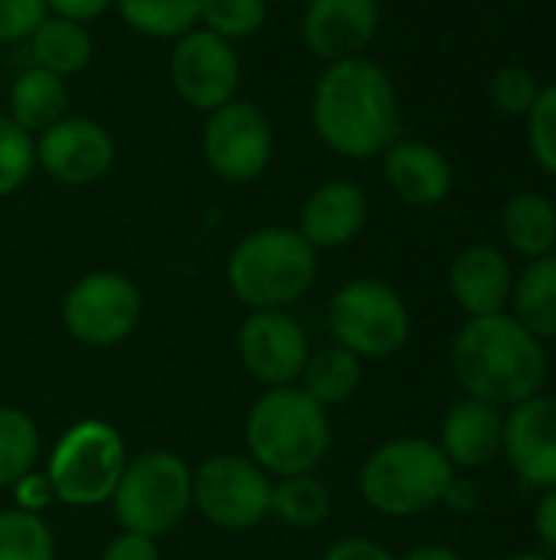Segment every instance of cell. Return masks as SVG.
<instances>
[{
	"mask_svg": "<svg viewBox=\"0 0 556 560\" xmlns=\"http://www.w3.org/2000/svg\"><path fill=\"white\" fill-rule=\"evenodd\" d=\"M308 118L315 138L344 161L380 158L403 125L397 85L370 56L328 62L315 79Z\"/></svg>",
	"mask_w": 556,
	"mask_h": 560,
	"instance_id": "cell-1",
	"label": "cell"
},
{
	"mask_svg": "<svg viewBox=\"0 0 556 560\" xmlns=\"http://www.w3.org/2000/svg\"><path fill=\"white\" fill-rule=\"evenodd\" d=\"M452 377L462 397L511 410L534 394H544L551 377V354L511 312L465 318L449 348Z\"/></svg>",
	"mask_w": 556,
	"mask_h": 560,
	"instance_id": "cell-2",
	"label": "cell"
},
{
	"mask_svg": "<svg viewBox=\"0 0 556 560\" xmlns=\"http://www.w3.org/2000/svg\"><path fill=\"white\" fill-rule=\"evenodd\" d=\"M246 450L272 479L308 476L331 450V417L298 384L269 387L249 407Z\"/></svg>",
	"mask_w": 556,
	"mask_h": 560,
	"instance_id": "cell-3",
	"label": "cell"
},
{
	"mask_svg": "<svg viewBox=\"0 0 556 560\" xmlns=\"http://www.w3.org/2000/svg\"><path fill=\"white\" fill-rule=\"evenodd\" d=\"M318 269V249L295 226H259L229 249L226 285L252 312H288L315 289Z\"/></svg>",
	"mask_w": 556,
	"mask_h": 560,
	"instance_id": "cell-4",
	"label": "cell"
},
{
	"mask_svg": "<svg viewBox=\"0 0 556 560\" xmlns=\"http://www.w3.org/2000/svg\"><path fill=\"white\" fill-rule=\"evenodd\" d=\"M452 479L456 469L436 440L393 436L370 450L357 472V489L370 512L403 522L439 509Z\"/></svg>",
	"mask_w": 556,
	"mask_h": 560,
	"instance_id": "cell-5",
	"label": "cell"
},
{
	"mask_svg": "<svg viewBox=\"0 0 556 560\" xmlns=\"http://www.w3.org/2000/svg\"><path fill=\"white\" fill-rule=\"evenodd\" d=\"M121 532L161 538L193 509V469L170 450H147L128 459L111 495Z\"/></svg>",
	"mask_w": 556,
	"mask_h": 560,
	"instance_id": "cell-6",
	"label": "cell"
},
{
	"mask_svg": "<svg viewBox=\"0 0 556 560\" xmlns=\"http://www.w3.org/2000/svg\"><path fill=\"white\" fill-rule=\"evenodd\" d=\"M125 466V436L105 420H79L52 446L46 479L56 502L69 509H98L111 502Z\"/></svg>",
	"mask_w": 556,
	"mask_h": 560,
	"instance_id": "cell-7",
	"label": "cell"
},
{
	"mask_svg": "<svg viewBox=\"0 0 556 560\" xmlns=\"http://www.w3.org/2000/svg\"><path fill=\"white\" fill-rule=\"evenodd\" d=\"M328 328L334 341L360 361H387L410 345L413 315L390 282L360 276L331 295Z\"/></svg>",
	"mask_w": 556,
	"mask_h": 560,
	"instance_id": "cell-8",
	"label": "cell"
},
{
	"mask_svg": "<svg viewBox=\"0 0 556 560\" xmlns=\"http://www.w3.org/2000/svg\"><path fill=\"white\" fill-rule=\"evenodd\" d=\"M193 509L223 532L259 528L272 512V476L249 456L216 453L193 469Z\"/></svg>",
	"mask_w": 556,
	"mask_h": 560,
	"instance_id": "cell-9",
	"label": "cell"
},
{
	"mask_svg": "<svg viewBox=\"0 0 556 560\" xmlns=\"http://www.w3.org/2000/svg\"><path fill=\"white\" fill-rule=\"evenodd\" d=\"M141 289L118 269L85 272L62 295V325L85 348H111L134 335L141 322Z\"/></svg>",
	"mask_w": 556,
	"mask_h": 560,
	"instance_id": "cell-10",
	"label": "cell"
},
{
	"mask_svg": "<svg viewBox=\"0 0 556 560\" xmlns=\"http://www.w3.org/2000/svg\"><path fill=\"white\" fill-rule=\"evenodd\" d=\"M206 167L226 184L259 180L275 154V128L265 108L246 98H233L210 112L200 135Z\"/></svg>",
	"mask_w": 556,
	"mask_h": 560,
	"instance_id": "cell-11",
	"label": "cell"
},
{
	"mask_svg": "<svg viewBox=\"0 0 556 560\" xmlns=\"http://www.w3.org/2000/svg\"><path fill=\"white\" fill-rule=\"evenodd\" d=\"M170 85L190 108L210 115L223 108L226 102L239 98L242 85V59L236 43L197 26L174 39L170 59H167Z\"/></svg>",
	"mask_w": 556,
	"mask_h": 560,
	"instance_id": "cell-12",
	"label": "cell"
},
{
	"mask_svg": "<svg viewBox=\"0 0 556 560\" xmlns=\"http://www.w3.org/2000/svg\"><path fill=\"white\" fill-rule=\"evenodd\" d=\"M236 351L252 381L269 387H292L311 358L308 331L285 308L249 312L236 335Z\"/></svg>",
	"mask_w": 556,
	"mask_h": 560,
	"instance_id": "cell-13",
	"label": "cell"
},
{
	"mask_svg": "<svg viewBox=\"0 0 556 560\" xmlns=\"http://www.w3.org/2000/svg\"><path fill=\"white\" fill-rule=\"evenodd\" d=\"M36 171L66 187H88L102 180L118 158L111 131L88 115H66L33 138Z\"/></svg>",
	"mask_w": 556,
	"mask_h": 560,
	"instance_id": "cell-14",
	"label": "cell"
},
{
	"mask_svg": "<svg viewBox=\"0 0 556 560\" xmlns=\"http://www.w3.org/2000/svg\"><path fill=\"white\" fill-rule=\"evenodd\" d=\"M501 459L528 489H556V397L534 394L505 410Z\"/></svg>",
	"mask_w": 556,
	"mask_h": 560,
	"instance_id": "cell-15",
	"label": "cell"
},
{
	"mask_svg": "<svg viewBox=\"0 0 556 560\" xmlns=\"http://www.w3.org/2000/svg\"><path fill=\"white\" fill-rule=\"evenodd\" d=\"M383 23L380 0H305L301 43L305 49L328 62L367 56Z\"/></svg>",
	"mask_w": 556,
	"mask_h": 560,
	"instance_id": "cell-16",
	"label": "cell"
},
{
	"mask_svg": "<svg viewBox=\"0 0 556 560\" xmlns=\"http://www.w3.org/2000/svg\"><path fill=\"white\" fill-rule=\"evenodd\" d=\"M514 262L505 246L495 243H469L462 246L446 272L449 295L465 318L501 315L511 305L514 292Z\"/></svg>",
	"mask_w": 556,
	"mask_h": 560,
	"instance_id": "cell-17",
	"label": "cell"
},
{
	"mask_svg": "<svg viewBox=\"0 0 556 560\" xmlns=\"http://www.w3.org/2000/svg\"><path fill=\"white\" fill-rule=\"evenodd\" d=\"M380 161L390 194L413 210H433L446 203L456 190V167L449 154L429 141L397 138L380 154Z\"/></svg>",
	"mask_w": 556,
	"mask_h": 560,
	"instance_id": "cell-18",
	"label": "cell"
},
{
	"mask_svg": "<svg viewBox=\"0 0 556 560\" xmlns=\"http://www.w3.org/2000/svg\"><path fill=\"white\" fill-rule=\"evenodd\" d=\"M367 220H370L367 190L354 180L331 177L305 197L295 230L321 253L354 243L364 233Z\"/></svg>",
	"mask_w": 556,
	"mask_h": 560,
	"instance_id": "cell-19",
	"label": "cell"
},
{
	"mask_svg": "<svg viewBox=\"0 0 556 560\" xmlns=\"http://www.w3.org/2000/svg\"><path fill=\"white\" fill-rule=\"evenodd\" d=\"M436 443L456 472H478L501 459L505 410L475 397H459L442 413Z\"/></svg>",
	"mask_w": 556,
	"mask_h": 560,
	"instance_id": "cell-20",
	"label": "cell"
},
{
	"mask_svg": "<svg viewBox=\"0 0 556 560\" xmlns=\"http://www.w3.org/2000/svg\"><path fill=\"white\" fill-rule=\"evenodd\" d=\"M501 243L508 256L541 259L556 253V200L541 190H518L501 207Z\"/></svg>",
	"mask_w": 556,
	"mask_h": 560,
	"instance_id": "cell-21",
	"label": "cell"
},
{
	"mask_svg": "<svg viewBox=\"0 0 556 560\" xmlns=\"http://www.w3.org/2000/svg\"><path fill=\"white\" fill-rule=\"evenodd\" d=\"M3 115L36 138L39 131H46L49 125L69 115V82L39 66H26L23 72H16V79L7 89Z\"/></svg>",
	"mask_w": 556,
	"mask_h": 560,
	"instance_id": "cell-22",
	"label": "cell"
},
{
	"mask_svg": "<svg viewBox=\"0 0 556 560\" xmlns=\"http://www.w3.org/2000/svg\"><path fill=\"white\" fill-rule=\"evenodd\" d=\"M26 43H29L33 66L46 69L66 82L72 75H82L95 59L92 30L85 23H75V20L56 16V13H46V20L29 33Z\"/></svg>",
	"mask_w": 556,
	"mask_h": 560,
	"instance_id": "cell-23",
	"label": "cell"
},
{
	"mask_svg": "<svg viewBox=\"0 0 556 560\" xmlns=\"http://www.w3.org/2000/svg\"><path fill=\"white\" fill-rule=\"evenodd\" d=\"M508 312L544 345L556 341V253L518 269Z\"/></svg>",
	"mask_w": 556,
	"mask_h": 560,
	"instance_id": "cell-24",
	"label": "cell"
},
{
	"mask_svg": "<svg viewBox=\"0 0 556 560\" xmlns=\"http://www.w3.org/2000/svg\"><path fill=\"white\" fill-rule=\"evenodd\" d=\"M360 381H364V361L344 351L341 345H331V348L311 351L298 387L315 404L331 410V407H344L360 390Z\"/></svg>",
	"mask_w": 556,
	"mask_h": 560,
	"instance_id": "cell-25",
	"label": "cell"
},
{
	"mask_svg": "<svg viewBox=\"0 0 556 560\" xmlns=\"http://www.w3.org/2000/svg\"><path fill=\"white\" fill-rule=\"evenodd\" d=\"M331 509H334L331 489L315 472L272 482V512L269 515L288 528L311 532L331 518Z\"/></svg>",
	"mask_w": 556,
	"mask_h": 560,
	"instance_id": "cell-26",
	"label": "cell"
},
{
	"mask_svg": "<svg viewBox=\"0 0 556 560\" xmlns=\"http://www.w3.org/2000/svg\"><path fill=\"white\" fill-rule=\"evenodd\" d=\"M121 23L144 39H180L200 26V0H115Z\"/></svg>",
	"mask_w": 556,
	"mask_h": 560,
	"instance_id": "cell-27",
	"label": "cell"
},
{
	"mask_svg": "<svg viewBox=\"0 0 556 560\" xmlns=\"http://www.w3.org/2000/svg\"><path fill=\"white\" fill-rule=\"evenodd\" d=\"M39 459V430L20 407H0V492L13 489Z\"/></svg>",
	"mask_w": 556,
	"mask_h": 560,
	"instance_id": "cell-28",
	"label": "cell"
},
{
	"mask_svg": "<svg viewBox=\"0 0 556 560\" xmlns=\"http://www.w3.org/2000/svg\"><path fill=\"white\" fill-rule=\"evenodd\" d=\"M0 560H56V538L43 515L23 509L0 512Z\"/></svg>",
	"mask_w": 556,
	"mask_h": 560,
	"instance_id": "cell-29",
	"label": "cell"
},
{
	"mask_svg": "<svg viewBox=\"0 0 556 560\" xmlns=\"http://www.w3.org/2000/svg\"><path fill=\"white\" fill-rule=\"evenodd\" d=\"M269 7V0H200V26L229 43H242L265 26Z\"/></svg>",
	"mask_w": 556,
	"mask_h": 560,
	"instance_id": "cell-30",
	"label": "cell"
},
{
	"mask_svg": "<svg viewBox=\"0 0 556 560\" xmlns=\"http://www.w3.org/2000/svg\"><path fill=\"white\" fill-rule=\"evenodd\" d=\"M33 171H36L33 135L0 112V197L23 190Z\"/></svg>",
	"mask_w": 556,
	"mask_h": 560,
	"instance_id": "cell-31",
	"label": "cell"
},
{
	"mask_svg": "<svg viewBox=\"0 0 556 560\" xmlns=\"http://www.w3.org/2000/svg\"><path fill=\"white\" fill-rule=\"evenodd\" d=\"M524 141L531 161L556 180V82L541 85L531 112L524 115Z\"/></svg>",
	"mask_w": 556,
	"mask_h": 560,
	"instance_id": "cell-32",
	"label": "cell"
},
{
	"mask_svg": "<svg viewBox=\"0 0 556 560\" xmlns=\"http://www.w3.org/2000/svg\"><path fill=\"white\" fill-rule=\"evenodd\" d=\"M541 92V79L534 69L528 66H498L492 75H488V102L501 112V115H511V118H524L534 105Z\"/></svg>",
	"mask_w": 556,
	"mask_h": 560,
	"instance_id": "cell-33",
	"label": "cell"
},
{
	"mask_svg": "<svg viewBox=\"0 0 556 560\" xmlns=\"http://www.w3.org/2000/svg\"><path fill=\"white\" fill-rule=\"evenodd\" d=\"M46 13V0H0V43L29 39Z\"/></svg>",
	"mask_w": 556,
	"mask_h": 560,
	"instance_id": "cell-34",
	"label": "cell"
},
{
	"mask_svg": "<svg viewBox=\"0 0 556 560\" xmlns=\"http://www.w3.org/2000/svg\"><path fill=\"white\" fill-rule=\"evenodd\" d=\"M98 560H161V548H157V538L121 532L102 548Z\"/></svg>",
	"mask_w": 556,
	"mask_h": 560,
	"instance_id": "cell-35",
	"label": "cell"
},
{
	"mask_svg": "<svg viewBox=\"0 0 556 560\" xmlns=\"http://www.w3.org/2000/svg\"><path fill=\"white\" fill-rule=\"evenodd\" d=\"M13 502H16V509H23V512H33V515H39L43 509H49L56 499H52V486H49V479H46V472H26L16 486H13Z\"/></svg>",
	"mask_w": 556,
	"mask_h": 560,
	"instance_id": "cell-36",
	"label": "cell"
},
{
	"mask_svg": "<svg viewBox=\"0 0 556 560\" xmlns=\"http://www.w3.org/2000/svg\"><path fill=\"white\" fill-rule=\"evenodd\" d=\"M531 528L537 535L541 551L556 558V489L537 492V502H534V512H531Z\"/></svg>",
	"mask_w": 556,
	"mask_h": 560,
	"instance_id": "cell-37",
	"label": "cell"
},
{
	"mask_svg": "<svg viewBox=\"0 0 556 560\" xmlns=\"http://www.w3.org/2000/svg\"><path fill=\"white\" fill-rule=\"evenodd\" d=\"M321 560H397V555H393L387 545L374 541V538H360V535H354V538H341V541H334V545L324 551V558Z\"/></svg>",
	"mask_w": 556,
	"mask_h": 560,
	"instance_id": "cell-38",
	"label": "cell"
},
{
	"mask_svg": "<svg viewBox=\"0 0 556 560\" xmlns=\"http://www.w3.org/2000/svg\"><path fill=\"white\" fill-rule=\"evenodd\" d=\"M442 505L456 515H472L482 509V489L475 479H469V472H456V479L449 482L446 495H442Z\"/></svg>",
	"mask_w": 556,
	"mask_h": 560,
	"instance_id": "cell-39",
	"label": "cell"
},
{
	"mask_svg": "<svg viewBox=\"0 0 556 560\" xmlns=\"http://www.w3.org/2000/svg\"><path fill=\"white\" fill-rule=\"evenodd\" d=\"M46 10L75 23H95L108 10H115V0H46Z\"/></svg>",
	"mask_w": 556,
	"mask_h": 560,
	"instance_id": "cell-40",
	"label": "cell"
},
{
	"mask_svg": "<svg viewBox=\"0 0 556 560\" xmlns=\"http://www.w3.org/2000/svg\"><path fill=\"white\" fill-rule=\"evenodd\" d=\"M397 560H465L452 545H416V548H410L406 555H400Z\"/></svg>",
	"mask_w": 556,
	"mask_h": 560,
	"instance_id": "cell-41",
	"label": "cell"
},
{
	"mask_svg": "<svg viewBox=\"0 0 556 560\" xmlns=\"http://www.w3.org/2000/svg\"><path fill=\"white\" fill-rule=\"evenodd\" d=\"M508 560H556V558L544 555V551H518V555H511Z\"/></svg>",
	"mask_w": 556,
	"mask_h": 560,
	"instance_id": "cell-42",
	"label": "cell"
},
{
	"mask_svg": "<svg viewBox=\"0 0 556 560\" xmlns=\"http://www.w3.org/2000/svg\"><path fill=\"white\" fill-rule=\"evenodd\" d=\"M269 3H298V0H269Z\"/></svg>",
	"mask_w": 556,
	"mask_h": 560,
	"instance_id": "cell-43",
	"label": "cell"
}]
</instances>
